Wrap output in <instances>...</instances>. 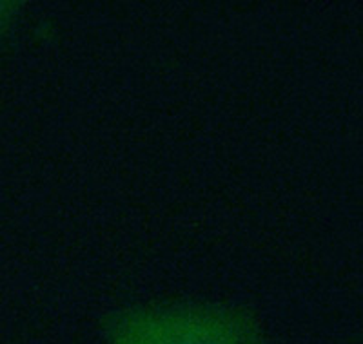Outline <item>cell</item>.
I'll list each match as a JSON object with an SVG mask.
<instances>
[{
	"label": "cell",
	"mask_w": 363,
	"mask_h": 344,
	"mask_svg": "<svg viewBox=\"0 0 363 344\" xmlns=\"http://www.w3.org/2000/svg\"><path fill=\"white\" fill-rule=\"evenodd\" d=\"M108 344H267L245 310L223 304H153L113 311Z\"/></svg>",
	"instance_id": "obj_1"
},
{
	"label": "cell",
	"mask_w": 363,
	"mask_h": 344,
	"mask_svg": "<svg viewBox=\"0 0 363 344\" xmlns=\"http://www.w3.org/2000/svg\"><path fill=\"white\" fill-rule=\"evenodd\" d=\"M22 13V2L18 0H0V47L8 40L9 33L17 24Z\"/></svg>",
	"instance_id": "obj_2"
}]
</instances>
